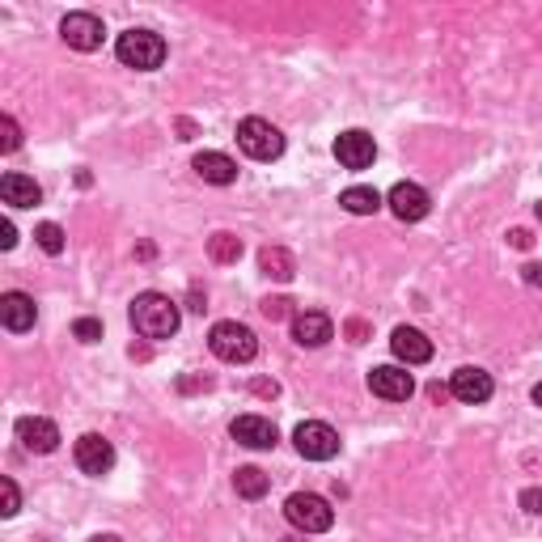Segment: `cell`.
Segmentation results:
<instances>
[{"label": "cell", "instance_id": "obj_16", "mask_svg": "<svg viewBox=\"0 0 542 542\" xmlns=\"http://www.w3.org/2000/svg\"><path fill=\"white\" fill-rule=\"evenodd\" d=\"M335 335V322L327 314H318V310H305L293 318V339L301 343V348H322Z\"/></svg>", "mask_w": 542, "mask_h": 542}, {"label": "cell", "instance_id": "obj_4", "mask_svg": "<svg viewBox=\"0 0 542 542\" xmlns=\"http://www.w3.org/2000/svg\"><path fill=\"white\" fill-rule=\"evenodd\" d=\"M284 517L293 521L301 534H327L335 526V509L314 492H293L284 500Z\"/></svg>", "mask_w": 542, "mask_h": 542}, {"label": "cell", "instance_id": "obj_34", "mask_svg": "<svg viewBox=\"0 0 542 542\" xmlns=\"http://www.w3.org/2000/svg\"><path fill=\"white\" fill-rule=\"evenodd\" d=\"M534 403H538V407H542V382H538V386H534Z\"/></svg>", "mask_w": 542, "mask_h": 542}, {"label": "cell", "instance_id": "obj_13", "mask_svg": "<svg viewBox=\"0 0 542 542\" xmlns=\"http://www.w3.org/2000/svg\"><path fill=\"white\" fill-rule=\"evenodd\" d=\"M13 432H17V441H22L30 454H51V449L60 445V428L51 420H43V415H22Z\"/></svg>", "mask_w": 542, "mask_h": 542}, {"label": "cell", "instance_id": "obj_8", "mask_svg": "<svg viewBox=\"0 0 542 542\" xmlns=\"http://www.w3.org/2000/svg\"><path fill=\"white\" fill-rule=\"evenodd\" d=\"M369 390L377 394V399H386V403H407L415 394V382H411V373L399 369V365H377V369H369Z\"/></svg>", "mask_w": 542, "mask_h": 542}, {"label": "cell", "instance_id": "obj_1", "mask_svg": "<svg viewBox=\"0 0 542 542\" xmlns=\"http://www.w3.org/2000/svg\"><path fill=\"white\" fill-rule=\"evenodd\" d=\"M178 322H183L178 301H170L166 293H140L132 301V327L144 339H170L178 331Z\"/></svg>", "mask_w": 542, "mask_h": 542}, {"label": "cell", "instance_id": "obj_28", "mask_svg": "<svg viewBox=\"0 0 542 542\" xmlns=\"http://www.w3.org/2000/svg\"><path fill=\"white\" fill-rule=\"evenodd\" d=\"M0 492H5V509H0V513L13 517L17 509H22V496H17V483H13V479H5V483H0Z\"/></svg>", "mask_w": 542, "mask_h": 542}, {"label": "cell", "instance_id": "obj_20", "mask_svg": "<svg viewBox=\"0 0 542 542\" xmlns=\"http://www.w3.org/2000/svg\"><path fill=\"white\" fill-rule=\"evenodd\" d=\"M259 271L267 280L288 284V280H293V271H297V263H293V255H288L284 246H263L259 250Z\"/></svg>", "mask_w": 542, "mask_h": 542}, {"label": "cell", "instance_id": "obj_24", "mask_svg": "<svg viewBox=\"0 0 542 542\" xmlns=\"http://www.w3.org/2000/svg\"><path fill=\"white\" fill-rule=\"evenodd\" d=\"M34 242H39L47 255H60V250H64V229L56 221H43L39 229H34Z\"/></svg>", "mask_w": 542, "mask_h": 542}, {"label": "cell", "instance_id": "obj_33", "mask_svg": "<svg viewBox=\"0 0 542 542\" xmlns=\"http://www.w3.org/2000/svg\"><path fill=\"white\" fill-rule=\"evenodd\" d=\"M348 335H352V339L360 343V339H365V335H369V331H365V322H352V327H348Z\"/></svg>", "mask_w": 542, "mask_h": 542}, {"label": "cell", "instance_id": "obj_29", "mask_svg": "<svg viewBox=\"0 0 542 542\" xmlns=\"http://www.w3.org/2000/svg\"><path fill=\"white\" fill-rule=\"evenodd\" d=\"M521 509H526V513H542V487H526V492H521Z\"/></svg>", "mask_w": 542, "mask_h": 542}, {"label": "cell", "instance_id": "obj_19", "mask_svg": "<svg viewBox=\"0 0 542 542\" xmlns=\"http://www.w3.org/2000/svg\"><path fill=\"white\" fill-rule=\"evenodd\" d=\"M0 195H5V204H13V208H34L43 200V187L26 174H5L0 178Z\"/></svg>", "mask_w": 542, "mask_h": 542}, {"label": "cell", "instance_id": "obj_30", "mask_svg": "<svg viewBox=\"0 0 542 542\" xmlns=\"http://www.w3.org/2000/svg\"><path fill=\"white\" fill-rule=\"evenodd\" d=\"M0 246H5V250L17 246V229H13V221H0Z\"/></svg>", "mask_w": 542, "mask_h": 542}, {"label": "cell", "instance_id": "obj_10", "mask_svg": "<svg viewBox=\"0 0 542 542\" xmlns=\"http://www.w3.org/2000/svg\"><path fill=\"white\" fill-rule=\"evenodd\" d=\"M102 22L94 13H68L64 22H60V39L68 47H77V51H98L102 47Z\"/></svg>", "mask_w": 542, "mask_h": 542}, {"label": "cell", "instance_id": "obj_35", "mask_svg": "<svg viewBox=\"0 0 542 542\" xmlns=\"http://www.w3.org/2000/svg\"><path fill=\"white\" fill-rule=\"evenodd\" d=\"M94 542H119V538H94Z\"/></svg>", "mask_w": 542, "mask_h": 542}, {"label": "cell", "instance_id": "obj_14", "mask_svg": "<svg viewBox=\"0 0 542 542\" xmlns=\"http://www.w3.org/2000/svg\"><path fill=\"white\" fill-rule=\"evenodd\" d=\"M229 432H233V441L246 445V449H271L276 437H280L267 415H238V420L229 424Z\"/></svg>", "mask_w": 542, "mask_h": 542}, {"label": "cell", "instance_id": "obj_22", "mask_svg": "<svg viewBox=\"0 0 542 542\" xmlns=\"http://www.w3.org/2000/svg\"><path fill=\"white\" fill-rule=\"evenodd\" d=\"M233 487H238V496H246V500H259V496H267L271 479L259 471V466H242V471L233 475Z\"/></svg>", "mask_w": 542, "mask_h": 542}, {"label": "cell", "instance_id": "obj_36", "mask_svg": "<svg viewBox=\"0 0 542 542\" xmlns=\"http://www.w3.org/2000/svg\"><path fill=\"white\" fill-rule=\"evenodd\" d=\"M534 212H538V221H542V200H538V208H534Z\"/></svg>", "mask_w": 542, "mask_h": 542}, {"label": "cell", "instance_id": "obj_32", "mask_svg": "<svg viewBox=\"0 0 542 542\" xmlns=\"http://www.w3.org/2000/svg\"><path fill=\"white\" fill-rule=\"evenodd\" d=\"M521 271H526V284L542 288V263H526V267H521Z\"/></svg>", "mask_w": 542, "mask_h": 542}, {"label": "cell", "instance_id": "obj_27", "mask_svg": "<svg viewBox=\"0 0 542 542\" xmlns=\"http://www.w3.org/2000/svg\"><path fill=\"white\" fill-rule=\"evenodd\" d=\"M288 305H293V301H288V297H267V301L259 305V310H263V318L280 322V318H288Z\"/></svg>", "mask_w": 542, "mask_h": 542}, {"label": "cell", "instance_id": "obj_3", "mask_svg": "<svg viewBox=\"0 0 542 542\" xmlns=\"http://www.w3.org/2000/svg\"><path fill=\"white\" fill-rule=\"evenodd\" d=\"M115 56L136 72H153V68L166 64V39L153 30H123L119 43H115Z\"/></svg>", "mask_w": 542, "mask_h": 542}, {"label": "cell", "instance_id": "obj_31", "mask_svg": "<svg viewBox=\"0 0 542 542\" xmlns=\"http://www.w3.org/2000/svg\"><path fill=\"white\" fill-rule=\"evenodd\" d=\"M509 242H513L517 250H530L534 238H530V229H513V233H509Z\"/></svg>", "mask_w": 542, "mask_h": 542}, {"label": "cell", "instance_id": "obj_21", "mask_svg": "<svg viewBox=\"0 0 542 542\" xmlns=\"http://www.w3.org/2000/svg\"><path fill=\"white\" fill-rule=\"evenodd\" d=\"M339 204L348 208L352 216H373L377 208H382V195H377L373 187H348L339 195Z\"/></svg>", "mask_w": 542, "mask_h": 542}, {"label": "cell", "instance_id": "obj_11", "mask_svg": "<svg viewBox=\"0 0 542 542\" xmlns=\"http://www.w3.org/2000/svg\"><path fill=\"white\" fill-rule=\"evenodd\" d=\"M386 204H390V212L399 216V221H424L428 208H432L428 191L420 183H394L390 195H386Z\"/></svg>", "mask_w": 542, "mask_h": 542}, {"label": "cell", "instance_id": "obj_12", "mask_svg": "<svg viewBox=\"0 0 542 542\" xmlns=\"http://www.w3.org/2000/svg\"><path fill=\"white\" fill-rule=\"evenodd\" d=\"M492 373H487V369H475V365H462L458 373H454V382H449V394H454V399L458 403H487V399H492Z\"/></svg>", "mask_w": 542, "mask_h": 542}, {"label": "cell", "instance_id": "obj_2", "mask_svg": "<svg viewBox=\"0 0 542 542\" xmlns=\"http://www.w3.org/2000/svg\"><path fill=\"white\" fill-rule=\"evenodd\" d=\"M208 348L216 360H225V365H250V360L259 356V339L250 327H242V322H216L208 335Z\"/></svg>", "mask_w": 542, "mask_h": 542}, {"label": "cell", "instance_id": "obj_18", "mask_svg": "<svg viewBox=\"0 0 542 542\" xmlns=\"http://www.w3.org/2000/svg\"><path fill=\"white\" fill-rule=\"evenodd\" d=\"M195 174L212 187H229V183H238V161L225 153H200L195 157Z\"/></svg>", "mask_w": 542, "mask_h": 542}, {"label": "cell", "instance_id": "obj_5", "mask_svg": "<svg viewBox=\"0 0 542 542\" xmlns=\"http://www.w3.org/2000/svg\"><path fill=\"white\" fill-rule=\"evenodd\" d=\"M238 144H242V153L246 157H255V161H276L284 153V136L276 123H267L259 115H250L238 123Z\"/></svg>", "mask_w": 542, "mask_h": 542}, {"label": "cell", "instance_id": "obj_25", "mask_svg": "<svg viewBox=\"0 0 542 542\" xmlns=\"http://www.w3.org/2000/svg\"><path fill=\"white\" fill-rule=\"evenodd\" d=\"M72 335H77L81 343H98L102 339V322L98 318H77L72 322Z\"/></svg>", "mask_w": 542, "mask_h": 542}, {"label": "cell", "instance_id": "obj_15", "mask_svg": "<svg viewBox=\"0 0 542 542\" xmlns=\"http://www.w3.org/2000/svg\"><path fill=\"white\" fill-rule=\"evenodd\" d=\"M390 348H394V356H399L403 365H428V360H432V343H428V335H424V331H415V327H394Z\"/></svg>", "mask_w": 542, "mask_h": 542}, {"label": "cell", "instance_id": "obj_23", "mask_svg": "<svg viewBox=\"0 0 542 542\" xmlns=\"http://www.w3.org/2000/svg\"><path fill=\"white\" fill-rule=\"evenodd\" d=\"M208 255H212V263H238L242 259V242L233 238V233H212Z\"/></svg>", "mask_w": 542, "mask_h": 542}, {"label": "cell", "instance_id": "obj_17", "mask_svg": "<svg viewBox=\"0 0 542 542\" xmlns=\"http://www.w3.org/2000/svg\"><path fill=\"white\" fill-rule=\"evenodd\" d=\"M34 318H39V310H34V301L26 293H5L0 297V322H5V331L22 335L34 327Z\"/></svg>", "mask_w": 542, "mask_h": 542}, {"label": "cell", "instance_id": "obj_7", "mask_svg": "<svg viewBox=\"0 0 542 542\" xmlns=\"http://www.w3.org/2000/svg\"><path fill=\"white\" fill-rule=\"evenodd\" d=\"M335 157H339L343 170H369L377 161V144H373L369 132L348 128V132H339V140H335Z\"/></svg>", "mask_w": 542, "mask_h": 542}, {"label": "cell", "instance_id": "obj_6", "mask_svg": "<svg viewBox=\"0 0 542 542\" xmlns=\"http://www.w3.org/2000/svg\"><path fill=\"white\" fill-rule=\"evenodd\" d=\"M293 441H297V454L310 458V462H331V458L339 454V432H335L331 424H322V420L297 424Z\"/></svg>", "mask_w": 542, "mask_h": 542}, {"label": "cell", "instance_id": "obj_26", "mask_svg": "<svg viewBox=\"0 0 542 542\" xmlns=\"http://www.w3.org/2000/svg\"><path fill=\"white\" fill-rule=\"evenodd\" d=\"M17 144H22V132H17V123L5 115V119H0V149H5V153H13Z\"/></svg>", "mask_w": 542, "mask_h": 542}, {"label": "cell", "instance_id": "obj_9", "mask_svg": "<svg viewBox=\"0 0 542 542\" xmlns=\"http://www.w3.org/2000/svg\"><path fill=\"white\" fill-rule=\"evenodd\" d=\"M72 458H77V466L85 475H111L115 449H111L106 437H98V432H85V437L77 441V449H72Z\"/></svg>", "mask_w": 542, "mask_h": 542}]
</instances>
